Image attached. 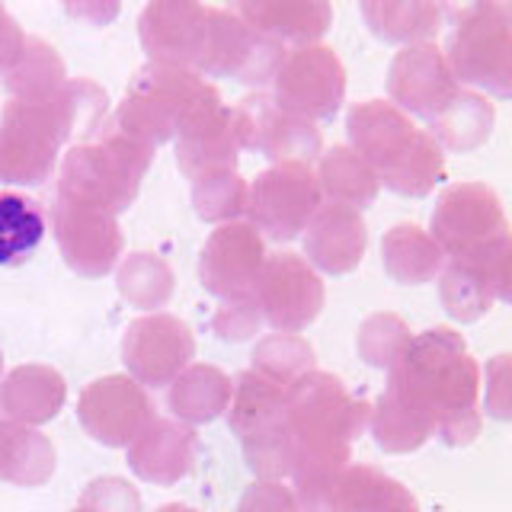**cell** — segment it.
<instances>
[{"label": "cell", "mask_w": 512, "mask_h": 512, "mask_svg": "<svg viewBox=\"0 0 512 512\" xmlns=\"http://www.w3.org/2000/svg\"><path fill=\"white\" fill-rule=\"evenodd\" d=\"M410 340H413L410 327L397 314H372L359 327L356 349L368 365L391 368L400 359V352L407 349Z\"/></svg>", "instance_id": "f35d334b"}, {"label": "cell", "mask_w": 512, "mask_h": 512, "mask_svg": "<svg viewBox=\"0 0 512 512\" xmlns=\"http://www.w3.org/2000/svg\"><path fill=\"white\" fill-rule=\"evenodd\" d=\"M247 196L250 186L237 170H212L192 180V205H196V215L208 224L240 221V215H247Z\"/></svg>", "instance_id": "74e56055"}, {"label": "cell", "mask_w": 512, "mask_h": 512, "mask_svg": "<svg viewBox=\"0 0 512 512\" xmlns=\"http://www.w3.org/2000/svg\"><path fill=\"white\" fill-rule=\"evenodd\" d=\"M260 324H263V314H260V308H256L253 292L224 301L221 308H218V314L212 317V330L221 336V340H228V343L250 340V336L260 330Z\"/></svg>", "instance_id": "ab89813d"}, {"label": "cell", "mask_w": 512, "mask_h": 512, "mask_svg": "<svg viewBox=\"0 0 512 512\" xmlns=\"http://www.w3.org/2000/svg\"><path fill=\"white\" fill-rule=\"evenodd\" d=\"M26 42H29V36L20 29V23L7 13V7H0V77L23 58Z\"/></svg>", "instance_id": "f6af8a7d"}, {"label": "cell", "mask_w": 512, "mask_h": 512, "mask_svg": "<svg viewBox=\"0 0 512 512\" xmlns=\"http://www.w3.org/2000/svg\"><path fill=\"white\" fill-rule=\"evenodd\" d=\"M487 384H484V410L493 420L512 423V356H493L487 362Z\"/></svg>", "instance_id": "7bdbcfd3"}, {"label": "cell", "mask_w": 512, "mask_h": 512, "mask_svg": "<svg viewBox=\"0 0 512 512\" xmlns=\"http://www.w3.org/2000/svg\"><path fill=\"white\" fill-rule=\"evenodd\" d=\"M372 407L352 397L330 372L298 378L288 388V445H292V480L301 512H320L327 490L349 464Z\"/></svg>", "instance_id": "7a4b0ae2"}, {"label": "cell", "mask_w": 512, "mask_h": 512, "mask_svg": "<svg viewBox=\"0 0 512 512\" xmlns=\"http://www.w3.org/2000/svg\"><path fill=\"white\" fill-rule=\"evenodd\" d=\"M253 372L279 388H292L298 378L314 372V349L298 333H272L253 349Z\"/></svg>", "instance_id": "8d00e7d4"}, {"label": "cell", "mask_w": 512, "mask_h": 512, "mask_svg": "<svg viewBox=\"0 0 512 512\" xmlns=\"http://www.w3.org/2000/svg\"><path fill=\"white\" fill-rule=\"evenodd\" d=\"M192 356L196 336L173 314H144L132 320L122 340V362L138 384L160 388L180 378Z\"/></svg>", "instance_id": "e0dca14e"}, {"label": "cell", "mask_w": 512, "mask_h": 512, "mask_svg": "<svg viewBox=\"0 0 512 512\" xmlns=\"http://www.w3.org/2000/svg\"><path fill=\"white\" fill-rule=\"evenodd\" d=\"M45 215L20 192H0V266H20L42 244Z\"/></svg>", "instance_id": "d6a6232c"}, {"label": "cell", "mask_w": 512, "mask_h": 512, "mask_svg": "<svg viewBox=\"0 0 512 512\" xmlns=\"http://www.w3.org/2000/svg\"><path fill=\"white\" fill-rule=\"evenodd\" d=\"M77 420L100 445L122 448L154 423V404L135 378L109 375L84 388L77 400Z\"/></svg>", "instance_id": "ac0fdd59"}, {"label": "cell", "mask_w": 512, "mask_h": 512, "mask_svg": "<svg viewBox=\"0 0 512 512\" xmlns=\"http://www.w3.org/2000/svg\"><path fill=\"white\" fill-rule=\"evenodd\" d=\"M234 132L240 151H256L276 164H308L320 154L317 125L295 116L276 103V96L260 90L240 100L234 109Z\"/></svg>", "instance_id": "5bb4252c"}, {"label": "cell", "mask_w": 512, "mask_h": 512, "mask_svg": "<svg viewBox=\"0 0 512 512\" xmlns=\"http://www.w3.org/2000/svg\"><path fill=\"white\" fill-rule=\"evenodd\" d=\"M388 93L400 112L432 122L461 93V84L448 68L442 48L423 42L394 55L388 68Z\"/></svg>", "instance_id": "ffe728a7"}, {"label": "cell", "mask_w": 512, "mask_h": 512, "mask_svg": "<svg viewBox=\"0 0 512 512\" xmlns=\"http://www.w3.org/2000/svg\"><path fill=\"white\" fill-rule=\"evenodd\" d=\"M208 80L189 68H173V64H144L128 84L122 103L116 109L112 125L119 132L132 135L135 141L157 148L180 132V122L189 112L192 100L202 93Z\"/></svg>", "instance_id": "ba28073f"}, {"label": "cell", "mask_w": 512, "mask_h": 512, "mask_svg": "<svg viewBox=\"0 0 512 512\" xmlns=\"http://www.w3.org/2000/svg\"><path fill=\"white\" fill-rule=\"evenodd\" d=\"M234 512H301L295 490H288L279 480H256L244 490Z\"/></svg>", "instance_id": "ee69618b"}, {"label": "cell", "mask_w": 512, "mask_h": 512, "mask_svg": "<svg viewBox=\"0 0 512 512\" xmlns=\"http://www.w3.org/2000/svg\"><path fill=\"white\" fill-rule=\"evenodd\" d=\"M266 263L263 234L250 221L221 224L205 240L199 256V282L208 295L231 301L253 292V282Z\"/></svg>", "instance_id": "d6986e66"}, {"label": "cell", "mask_w": 512, "mask_h": 512, "mask_svg": "<svg viewBox=\"0 0 512 512\" xmlns=\"http://www.w3.org/2000/svg\"><path fill=\"white\" fill-rule=\"evenodd\" d=\"M74 512H84V509H74Z\"/></svg>", "instance_id": "c3c4849f"}, {"label": "cell", "mask_w": 512, "mask_h": 512, "mask_svg": "<svg viewBox=\"0 0 512 512\" xmlns=\"http://www.w3.org/2000/svg\"><path fill=\"white\" fill-rule=\"evenodd\" d=\"M196 455H199V439L192 426L176 420H154L128 445V468L135 471V477L148 480V484L173 487L186 474H192Z\"/></svg>", "instance_id": "603a6c76"}, {"label": "cell", "mask_w": 512, "mask_h": 512, "mask_svg": "<svg viewBox=\"0 0 512 512\" xmlns=\"http://www.w3.org/2000/svg\"><path fill=\"white\" fill-rule=\"evenodd\" d=\"M452 16L445 61L458 84L512 100V4H471Z\"/></svg>", "instance_id": "8992f818"}, {"label": "cell", "mask_w": 512, "mask_h": 512, "mask_svg": "<svg viewBox=\"0 0 512 512\" xmlns=\"http://www.w3.org/2000/svg\"><path fill=\"white\" fill-rule=\"evenodd\" d=\"M52 228H55L64 263H68L77 276L100 279L119 263L125 237H122L116 215L106 212V208L55 192Z\"/></svg>", "instance_id": "4fadbf2b"}, {"label": "cell", "mask_w": 512, "mask_h": 512, "mask_svg": "<svg viewBox=\"0 0 512 512\" xmlns=\"http://www.w3.org/2000/svg\"><path fill=\"white\" fill-rule=\"evenodd\" d=\"M0 375H4V352H0Z\"/></svg>", "instance_id": "7dc6e473"}, {"label": "cell", "mask_w": 512, "mask_h": 512, "mask_svg": "<svg viewBox=\"0 0 512 512\" xmlns=\"http://www.w3.org/2000/svg\"><path fill=\"white\" fill-rule=\"evenodd\" d=\"M432 240L445 260H468L490 250L496 240L509 237V221L500 196L484 183H458L442 192L429 221Z\"/></svg>", "instance_id": "30bf717a"}, {"label": "cell", "mask_w": 512, "mask_h": 512, "mask_svg": "<svg viewBox=\"0 0 512 512\" xmlns=\"http://www.w3.org/2000/svg\"><path fill=\"white\" fill-rule=\"evenodd\" d=\"M480 368L461 333L432 327L413 336L388 368V388L372 407V436L381 452L407 455L432 436L448 448L480 436Z\"/></svg>", "instance_id": "6da1fadb"}, {"label": "cell", "mask_w": 512, "mask_h": 512, "mask_svg": "<svg viewBox=\"0 0 512 512\" xmlns=\"http://www.w3.org/2000/svg\"><path fill=\"white\" fill-rule=\"evenodd\" d=\"M439 276V301L445 314L458 320V324H474L493 308V295L484 272L471 260H448Z\"/></svg>", "instance_id": "e575fe53"}, {"label": "cell", "mask_w": 512, "mask_h": 512, "mask_svg": "<svg viewBox=\"0 0 512 512\" xmlns=\"http://www.w3.org/2000/svg\"><path fill=\"white\" fill-rule=\"evenodd\" d=\"M320 512H420L413 493L368 464H346Z\"/></svg>", "instance_id": "484cf974"}, {"label": "cell", "mask_w": 512, "mask_h": 512, "mask_svg": "<svg viewBox=\"0 0 512 512\" xmlns=\"http://www.w3.org/2000/svg\"><path fill=\"white\" fill-rule=\"evenodd\" d=\"M253 298L269 327L298 333L317 320L327 292L308 260L295 253H272L253 282Z\"/></svg>", "instance_id": "9a60e30c"}, {"label": "cell", "mask_w": 512, "mask_h": 512, "mask_svg": "<svg viewBox=\"0 0 512 512\" xmlns=\"http://www.w3.org/2000/svg\"><path fill=\"white\" fill-rule=\"evenodd\" d=\"M106 106V93L90 80H68L42 100H10L0 112V183H45L64 144L77 135H93Z\"/></svg>", "instance_id": "3957f363"}, {"label": "cell", "mask_w": 512, "mask_h": 512, "mask_svg": "<svg viewBox=\"0 0 512 512\" xmlns=\"http://www.w3.org/2000/svg\"><path fill=\"white\" fill-rule=\"evenodd\" d=\"M320 196L324 192L308 164H276L253 180L247 215L260 234L272 240H295L324 205Z\"/></svg>", "instance_id": "8fae6325"}, {"label": "cell", "mask_w": 512, "mask_h": 512, "mask_svg": "<svg viewBox=\"0 0 512 512\" xmlns=\"http://www.w3.org/2000/svg\"><path fill=\"white\" fill-rule=\"evenodd\" d=\"M285 48L247 26L234 10L208 7L205 48L196 64L202 77H228L250 87H266L276 77Z\"/></svg>", "instance_id": "9c48e42d"}, {"label": "cell", "mask_w": 512, "mask_h": 512, "mask_svg": "<svg viewBox=\"0 0 512 512\" xmlns=\"http://www.w3.org/2000/svg\"><path fill=\"white\" fill-rule=\"evenodd\" d=\"M247 26L263 32L266 39L317 45L333 23V7L324 0H247L234 10Z\"/></svg>", "instance_id": "cb8c5ba5"}, {"label": "cell", "mask_w": 512, "mask_h": 512, "mask_svg": "<svg viewBox=\"0 0 512 512\" xmlns=\"http://www.w3.org/2000/svg\"><path fill=\"white\" fill-rule=\"evenodd\" d=\"M234 381L215 365H189L186 372L170 384L167 404L186 426L212 423L231 407Z\"/></svg>", "instance_id": "f1b7e54d"}, {"label": "cell", "mask_w": 512, "mask_h": 512, "mask_svg": "<svg viewBox=\"0 0 512 512\" xmlns=\"http://www.w3.org/2000/svg\"><path fill=\"white\" fill-rule=\"evenodd\" d=\"M151 160L154 148L119 132L116 125H109L93 141L74 144L68 151L55 192L84 199L119 215L135 202Z\"/></svg>", "instance_id": "5b68a950"}, {"label": "cell", "mask_w": 512, "mask_h": 512, "mask_svg": "<svg viewBox=\"0 0 512 512\" xmlns=\"http://www.w3.org/2000/svg\"><path fill=\"white\" fill-rule=\"evenodd\" d=\"M346 132L352 151L397 196L423 199L445 176V154L436 138L416 128L394 103H356L346 116Z\"/></svg>", "instance_id": "277c9868"}, {"label": "cell", "mask_w": 512, "mask_h": 512, "mask_svg": "<svg viewBox=\"0 0 512 512\" xmlns=\"http://www.w3.org/2000/svg\"><path fill=\"white\" fill-rule=\"evenodd\" d=\"M237 157L234 109L221 103V93L212 84H205L176 132V164L186 180H199L212 170H237Z\"/></svg>", "instance_id": "2e32d148"}, {"label": "cell", "mask_w": 512, "mask_h": 512, "mask_svg": "<svg viewBox=\"0 0 512 512\" xmlns=\"http://www.w3.org/2000/svg\"><path fill=\"white\" fill-rule=\"evenodd\" d=\"M496 122V109L487 96L461 90L452 103H448L436 119L429 122V135L436 138L442 151H474L480 148Z\"/></svg>", "instance_id": "4dcf8cb0"}, {"label": "cell", "mask_w": 512, "mask_h": 512, "mask_svg": "<svg viewBox=\"0 0 512 512\" xmlns=\"http://www.w3.org/2000/svg\"><path fill=\"white\" fill-rule=\"evenodd\" d=\"M55 445L32 426L0 420V480L16 487H42L55 474Z\"/></svg>", "instance_id": "f546056e"}, {"label": "cell", "mask_w": 512, "mask_h": 512, "mask_svg": "<svg viewBox=\"0 0 512 512\" xmlns=\"http://www.w3.org/2000/svg\"><path fill=\"white\" fill-rule=\"evenodd\" d=\"M64 84H68L64 61L52 45L32 36L26 42L23 58L4 74V87L10 90L13 100H42V96H52Z\"/></svg>", "instance_id": "836d02e7"}, {"label": "cell", "mask_w": 512, "mask_h": 512, "mask_svg": "<svg viewBox=\"0 0 512 512\" xmlns=\"http://www.w3.org/2000/svg\"><path fill=\"white\" fill-rule=\"evenodd\" d=\"M208 7L196 0H154L141 10L138 36L154 64L196 71L205 48Z\"/></svg>", "instance_id": "44dd1931"}, {"label": "cell", "mask_w": 512, "mask_h": 512, "mask_svg": "<svg viewBox=\"0 0 512 512\" xmlns=\"http://www.w3.org/2000/svg\"><path fill=\"white\" fill-rule=\"evenodd\" d=\"M119 292L135 308H164L173 295V269L154 253H132L119 266Z\"/></svg>", "instance_id": "d590c367"}, {"label": "cell", "mask_w": 512, "mask_h": 512, "mask_svg": "<svg viewBox=\"0 0 512 512\" xmlns=\"http://www.w3.org/2000/svg\"><path fill=\"white\" fill-rule=\"evenodd\" d=\"M368 228L362 212L340 202H327L304 228V253L308 263L327 276H346L365 256Z\"/></svg>", "instance_id": "7402d4cb"}, {"label": "cell", "mask_w": 512, "mask_h": 512, "mask_svg": "<svg viewBox=\"0 0 512 512\" xmlns=\"http://www.w3.org/2000/svg\"><path fill=\"white\" fill-rule=\"evenodd\" d=\"M448 13H452V7L426 4V0H368V4H362L368 29L381 42H400V45L429 42L439 32Z\"/></svg>", "instance_id": "4316f807"}, {"label": "cell", "mask_w": 512, "mask_h": 512, "mask_svg": "<svg viewBox=\"0 0 512 512\" xmlns=\"http://www.w3.org/2000/svg\"><path fill=\"white\" fill-rule=\"evenodd\" d=\"M68 397V384L48 365H20L0 381V413L20 426L55 420Z\"/></svg>", "instance_id": "d4e9b609"}, {"label": "cell", "mask_w": 512, "mask_h": 512, "mask_svg": "<svg viewBox=\"0 0 512 512\" xmlns=\"http://www.w3.org/2000/svg\"><path fill=\"white\" fill-rule=\"evenodd\" d=\"M468 260L480 272H484L493 301L500 298V301L512 304V234L503 237V240H496L490 250L477 253V256H468Z\"/></svg>", "instance_id": "b9f144b4"}, {"label": "cell", "mask_w": 512, "mask_h": 512, "mask_svg": "<svg viewBox=\"0 0 512 512\" xmlns=\"http://www.w3.org/2000/svg\"><path fill=\"white\" fill-rule=\"evenodd\" d=\"M157 512H199V509H192L186 503H167V506H160Z\"/></svg>", "instance_id": "bcb514c9"}, {"label": "cell", "mask_w": 512, "mask_h": 512, "mask_svg": "<svg viewBox=\"0 0 512 512\" xmlns=\"http://www.w3.org/2000/svg\"><path fill=\"white\" fill-rule=\"evenodd\" d=\"M84 512H141V493L122 477H96L80 496Z\"/></svg>", "instance_id": "60d3db41"}, {"label": "cell", "mask_w": 512, "mask_h": 512, "mask_svg": "<svg viewBox=\"0 0 512 512\" xmlns=\"http://www.w3.org/2000/svg\"><path fill=\"white\" fill-rule=\"evenodd\" d=\"M381 263L384 272L400 285H423L432 282L445 266L442 247L432 240L429 231L416 224H394L381 240Z\"/></svg>", "instance_id": "83f0119b"}, {"label": "cell", "mask_w": 512, "mask_h": 512, "mask_svg": "<svg viewBox=\"0 0 512 512\" xmlns=\"http://www.w3.org/2000/svg\"><path fill=\"white\" fill-rule=\"evenodd\" d=\"M276 103L308 122H327L343 106L346 96V68L340 55L327 45H301L288 52L279 64Z\"/></svg>", "instance_id": "7c38bea8"}, {"label": "cell", "mask_w": 512, "mask_h": 512, "mask_svg": "<svg viewBox=\"0 0 512 512\" xmlns=\"http://www.w3.org/2000/svg\"><path fill=\"white\" fill-rule=\"evenodd\" d=\"M317 183H320V192L330 196V202L349 205V208H356V212L372 205L381 189L375 170L352 148H330L327 154H320Z\"/></svg>", "instance_id": "1f68e13d"}, {"label": "cell", "mask_w": 512, "mask_h": 512, "mask_svg": "<svg viewBox=\"0 0 512 512\" xmlns=\"http://www.w3.org/2000/svg\"><path fill=\"white\" fill-rule=\"evenodd\" d=\"M231 432L240 439L250 471L260 480L292 474V445H288V388H279L253 368L234 381L228 407Z\"/></svg>", "instance_id": "52a82bcc"}]
</instances>
